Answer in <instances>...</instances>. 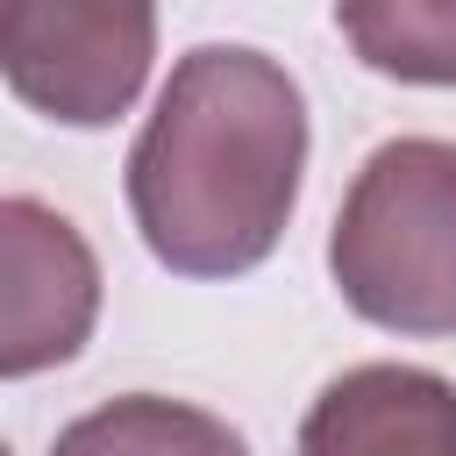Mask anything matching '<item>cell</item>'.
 Listing matches in <instances>:
<instances>
[{
  "mask_svg": "<svg viewBox=\"0 0 456 456\" xmlns=\"http://www.w3.org/2000/svg\"><path fill=\"white\" fill-rule=\"evenodd\" d=\"M306 178V93L249 43H200L171 64L128 150V214L178 278L256 271Z\"/></svg>",
  "mask_w": 456,
  "mask_h": 456,
  "instance_id": "6da1fadb",
  "label": "cell"
},
{
  "mask_svg": "<svg viewBox=\"0 0 456 456\" xmlns=\"http://www.w3.org/2000/svg\"><path fill=\"white\" fill-rule=\"evenodd\" d=\"M328 271L356 321L385 335H456V142H378L342 192Z\"/></svg>",
  "mask_w": 456,
  "mask_h": 456,
  "instance_id": "7a4b0ae2",
  "label": "cell"
},
{
  "mask_svg": "<svg viewBox=\"0 0 456 456\" xmlns=\"http://www.w3.org/2000/svg\"><path fill=\"white\" fill-rule=\"evenodd\" d=\"M157 57V0H0V78L57 128L121 121Z\"/></svg>",
  "mask_w": 456,
  "mask_h": 456,
  "instance_id": "3957f363",
  "label": "cell"
},
{
  "mask_svg": "<svg viewBox=\"0 0 456 456\" xmlns=\"http://www.w3.org/2000/svg\"><path fill=\"white\" fill-rule=\"evenodd\" d=\"M100 256L43 200H0V378H43L93 342Z\"/></svg>",
  "mask_w": 456,
  "mask_h": 456,
  "instance_id": "277c9868",
  "label": "cell"
},
{
  "mask_svg": "<svg viewBox=\"0 0 456 456\" xmlns=\"http://www.w3.org/2000/svg\"><path fill=\"white\" fill-rule=\"evenodd\" d=\"M292 456H456V385L420 363H356L321 385Z\"/></svg>",
  "mask_w": 456,
  "mask_h": 456,
  "instance_id": "5b68a950",
  "label": "cell"
},
{
  "mask_svg": "<svg viewBox=\"0 0 456 456\" xmlns=\"http://www.w3.org/2000/svg\"><path fill=\"white\" fill-rule=\"evenodd\" d=\"M50 456H249V449L207 406H185L164 392H128V399L78 413L50 442Z\"/></svg>",
  "mask_w": 456,
  "mask_h": 456,
  "instance_id": "8992f818",
  "label": "cell"
},
{
  "mask_svg": "<svg viewBox=\"0 0 456 456\" xmlns=\"http://www.w3.org/2000/svg\"><path fill=\"white\" fill-rule=\"evenodd\" d=\"M349 50L399 86H456V0H335Z\"/></svg>",
  "mask_w": 456,
  "mask_h": 456,
  "instance_id": "52a82bcc",
  "label": "cell"
},
{
  "mask_svg": "<svg viewBox=\"0 0 456 456\" xmlns=\"http://www.w3.org/2000/svg\"><path fill=\"white\" fill-rule=\"evenodd\" d=\"M0 456H14V449H7V442H0Z\"/></svg>",
  "mask_w": 456,
  "mask_h": 456,
  "instance_id": "ba28073f",
  "label": "cell"
}]
</instances>
